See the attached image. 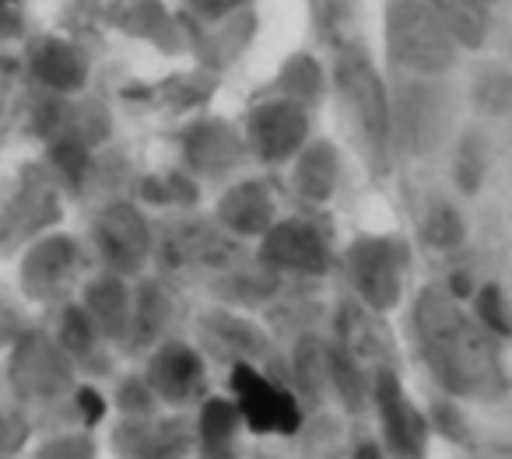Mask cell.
I'll return each instance as SVG.
<instances>
[{"label": "cell", "mask_w": 512, "mask_h": 459, "mask_svg": "<svg viewBox=\"0 0 512 459\" xmlns=\"http://www.w3.org/2000/svg\"><path fill=\"white\" fill-rule=\"evenodd\" d=\"M235 396H239L242 417L249 428L256 431H295L299 428V410L288 393H281L278 386H271L267 379H260L249 368H235L232 375Z\"/></svg>", "instance_id": "cell-2"}, {"label": "cell", "mask_w": 512, "mask_h": 459, "mask_svg": "<svg viewBox=\"0 0 512 459\" xmlns=\"http://www.w3.org/2000/svg\"><path fill=\"white\" fill-rule=\"evenodd\" d=\"M32 74H36L43 85L57 88V92H71L85 81V64L78 60V53L71 50L60 39H43V43L32 46L29 53Z\"/></svg>", "instance_id": "cell-3"}, {"label": "cell", "mask_w": 512, "mask_h": 459, "mask_svg": "<svg viewBox=\"0 0 512 459\" xmlns=\"http://www.w3.org/2000/svg\"><path fill=\"white\" fill-rule=\"evenodd\" d=\"M390 46L400 64L421 67V71H435V67L449 64V53H453L449 29L435 18L432 8H421V4L393 8Z\"/></svg>", "instance_id": "cell-1"}, {"label": "cell", "mask_w": 512, "mask_h": 459, "mask_svg": "<svg viewBox=\"0 0 512 459\" xmlns=\"http://www.w3.org/2000/svg\"><path fill=\"white\" fill-rule=\"evenodd\" d=\"M22 36V22L15 15V4H0V43Z\"/></svg>", "instance_id": "cell-6"}, {"label": "cell", "mask_w": 512, "mask_h": 459, "mask_svg": "<svg viewBox=\"0 0 512 459\" xmlns=\"http://www.w3.org/2000/svg\"><path fill=\"white\" fill-rule=\"evenodd\" d=\"M432 11L446 29H453L467 43H477L488 29L484 0H432Z\"/></svg>", "instance_id": "cell-5"}, {"label": "cell", "mask_w": 512, "mask_h": 459, "mask_svg": "<svg viewBox=\"0 0 512 459\" xmlns=\"http://www.w3.org/2000/svg\"><path fill=\"white\" fill-rule=\"evenodd\" d=\"M0 4H15V0H0Z\"/></svg>", "instance_id": "cell-7"}, {"label": "cell", "mask_w": 512, "mask_h": 459, "mask_svg": "<svg viewBox=\"0 0 512 459\" xmlns=\"http://www.w3.org/2000/svg\"><path fill=\"white\" fill-rule=\"evenodd\" d=\"M67 263H71V246L64 239L39 242L22 263V284H29V291H46L50 284L60 281Z\"/></svg>", "instance_id": "cell-4"}]
</instances>
